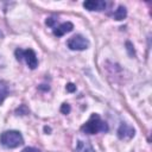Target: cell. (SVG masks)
Returning <instances> with one entry per match:
<instances>
[{"mask_svg":"<svg viewBox=\"0 0 152 152\" xmlns=\"http://www.w3.org/2000/svg\"><path fill=\"white\" fill-rule=\"evenodd\" d=\"M81 131L84 132L86 134H96L97 132H108V125L106 121L101 119V116L96 113L91 114L89 120L82 125Z\"/></svg>","mask_w":152,"mask_h":152,"instance_id":"1","label":"cell"},{"mask_svg":"<svg viewBox=\"0 0 152 152\" xmlns=\"http://www.w3.org/2000/svg\"><path fill=\"white\" fill-rule=\"evenodd\" d=\"M0 142L7 148H15L24 144V138L18 131H6L0 134Z\"/></svg>","mask_w":152,"mask_h":152,"instance_id":"2","label":"cell"},{"mask_svg":"<svg viewBox=\"0 0 152 152\" xmlns=\"http://www.w3.org/2000/svg\"><path fill=\"white\" fill-rule=\"evenodd\" d=\"M15 57L18 61L25 59L26 64L28 65L30 69H36L38 66V59H37V55L32 49H27V50H23V49H17L15 50Z\"/></svg>","mask_w":152,"mask_h":152,"instance_id":"3","label":"cell"},{"mask_svg":"<svg viewBox=\"0 0 152 152\" xmlns=\"http://www.w3.org/2000/svg\"><path fill=\"white\" fill-rule=\"evenodd\" d=\"M88 46H89V40L81 34H75L68 40V48L70 50L82 51L88 49Z\"/></svg>","mask_w":152,"mask_h":152,"instance_id":"4","label":"cell"},{"mask_svg":"<svg viewBox=\"0 0 152 152\" xmlns=\"http://www.w3.org/2000/svg\"><path fill=\"white\" fill-rule=\"evenodd\" d=\"M135 134V131L132 126L122 122L118 128V137L119 139H132Z\"/></svg>","mask_w":152,"mask_h":152,"instance_id":"5","label":"cell"},{"mask_svg":"<svg viewBox=\"0 0 152 152\" xmlns=\"http://www.w3.org/2000/svg\"><path fill=\"white\" fill-rule=\"evenodd\" d=\"M107 4L101 0H88L83 2V7L88 11H103Z\"/></svg>","mask_w":152,"mask_h":152,"instance_id":"6","label":"cell"},{"mask_svg":"<svg viewBox=\"0 0 152 152\" xmlns=\"http://www.w3.org/2000/svg\"><path fill=\"white\" fill-rule=\"evenodd\" d=\"M72 28H74V24L70 23V21H65V23H62L61 25H58L53 28V34L57 36V37H62L65 33L71 32Z\"/></svg>","mask_w":152,"mask_h":152,"instance_id":"7","label":"cell"},{"mask_svg":"<svg viewBox=\"0 0 152 152\" xmlns=\"http://www.w3.org/2000/svg\"><path fill=\"white\" fill-rule=\"evenodd\" d=\"M75 152H95V150H94V147L91 146L90 142L78 140L77 145H76V148H75Z\"/></svg>","mask_w":152,"mask_h":152,"instance_id":"8","label":"cell"},{"mask_svg":"<svg viewBox=\"0 0 152 152\" xmlns=\"http://www.w3.org/2000/svg\"><path fill=\"white\" fill-rule=\"evenodd\" d=\"M126 15H127V11L124 6H119L118 10H115V12L113 13V18L115 20H122L126 18Z\"/></svg>","mask_w":152,"mask_h":152,"instance_id":"9","label":"cell"},{"mask_svg":"<svg viewBox=\"0 0 152 152\" xmlns=\"http://www.w3.org/2000/svg\"><path fill=\"white\" fill-rule=\"evenodd\" d=\"M7 94H8V86H7V83L4 82V81H0V104L6 99Z\"/></svg>","mask_w":152,"mask_h":152,"instance_id":"10","label":"cell"},{"mask_svg":"<svg viewBox=\"0 0 152 152\" xmlns=\"http://www.w3.org/2000/svg\"><path fill=\"white\" fill-rule=\"evenodd\" d=\"M15 113H17L18 115H25V114H27V113H28V109L26 108V106H25V104H21V106L15 110Z\"/></svg>","mask_w":152,"mask_h":152,"instance_id":"11","label":"cell"},{"mask_svg":"<svg viewBox=\"0 0 152 152\" xmlns=\"http://www.w3.org/2000/svg\"><path fill=\"white\" fill-rule=\"evenodd\" d=\"M126 49H127V51H128V55L131 56V57H134L135 56V51H134V49H133V45H132V43L131 42H127L126 43Z\"/></svg>","mask_w":152,"mask_h":152,"instance_id":"12","label":"cell"},{"mask_svg":"<svg viewBox=\"0 0 152 152\" xmlns=\"http://www.w3.org/2000/svg\"><path fill=\"white\" fill-rule=\"evenodd\" d=\"M70 104L69 103H63L62 106H61V113L62 114H69L70 113Z\"/></svg>","mask_w":152,"mask_h":152,"instance_id":"13","label":"cell"},{"mask_svg":"<svg viewBox=\"0 0 152 152\" xmlns=\"http://www.w3.org/2000/svg\"><path fill=\"white\" fill-rule=\"evenodd\" d=\"M65 89H66V91H69V93H74V91L76 90V86H75L74 83H68L66 87H65Z\"/></svg>","mask_w":152,"mask_h":152,"instance_id":"14","label":"cell"},{"mask_svg":"<svg viewBox=\"0 0 152 152\" xmlns=\"http://www.w3.org/2000/svg\"><path fill=\"white\" fill-rule=\"evenodd\" d=\"M55 23H56V19H55V18H48V19L45 20V24H46L48 26H53Z\"/></svg>","mask_w":152,"mask_h":152,"instance_id":"15","label":"cell"},{"mask_svg":"<svg viewBox=\"0 0 152 152\" xmlns=\"http://www.w3.org/2000/svg\"><path fill=\"white\" fill-rule=\"evenodd\" d=\"M21 152H40V151L38 148H34V147H26Z\"/></svg>","mask_w":152,"mask_h":152,"instance_id":"16","label":"cell"},{"mask_svg":"<svg viewBox=\"0 0 152 152\" xmlns=\"http://www.w3.org/2000/svg\"><path fill=\"white\" fill-rule=\"evenodd\" d=\"M44 129H45V132H50V131H51L49 127H44Z\"/></svg>","mask_w":152,"mask_h":152,"instance_id":"17","label":"cell"},{"mask_svg":"<svg viewBox=\"0 0 152 152\" xmlns=\"http://www.w3.org/2000/svg\"><path fill=\"white\" fill-rule=\"evenodd\" d=\"M1 36H2V33H1V32H0V37H1Z\"/></svg>","mask_w":152,"mask_h":152,"instance_id":"18","label":"cell"}]
</instances>
